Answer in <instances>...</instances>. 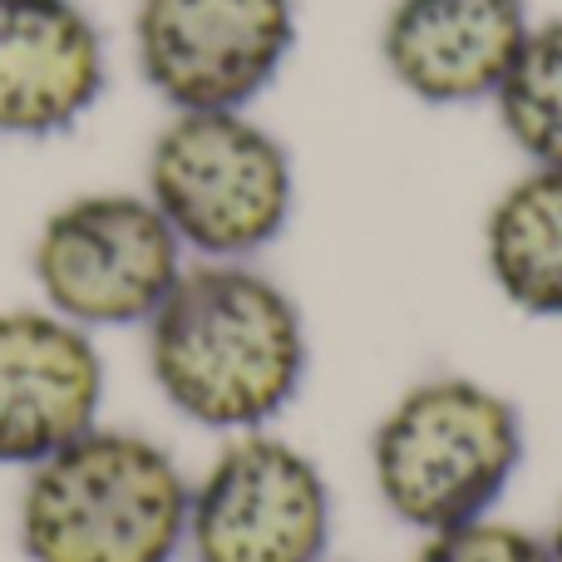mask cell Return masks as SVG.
Here are the masks:
<instances>
[{
  "mask_svg": "<svg viewBox=\"0 0 562 562\" xmlns=\"http://www.w3.org/2000/svg\"><path fill=\"white\" fill-rule=\"evenodd\" d=\"M296 49V0H138L134 65L173 114L247 109Z\"/></svg>",
  "mask_w": 562,
  "mask_h": 562,
  "instance_id": "cell-7",
  "label": "cell"
},
{
  "mask_svg": "<svg viewBox=\"0 0 562 562\" xmlns=\"http://www.w3.org/2000/svg\"><path fill=\"white\" fill-rule=\"evenodd\" d=\"M484 272L514 311L562 321V168H524L494 198Z\"/></svg>",
  "mask_w": 562,
  "mask_h": 562,
  "instance_id": "cell-11",
  "label": "cell"
},
{
  "mask_svg": "<svg viewBox=\"0 0 562 562\" xmlns=\"http://www.w3.org/2000/svg\"><path fill=\"white\" fill-rule=\"evenodd\" d=\"M488 104L528 168H562V15L528 25Z\"/></svg>",
  "mask_w": 562,
  "mask_h": 562,
  "instance_id": "cell-12",
  "label": "cell"
},
{
  "mask_svg": "<svg viewBox=\"0 0 562 562\" xmlns=\"http://www.w3.org/2000/svg\"><path fill=\"white\" fill-rule=\"evenodd\" d=\"M144 193L198 262H257L291 227L296 164L247 109H183L148 144Z\"/></svg>",
  "mask_w": 562,
  "mask_h": 562,
  "instance_id": "cell-4",
  "label": "cell"
},
{
  "mask_svg": "<svg viewBox=\"0 0 562 562\" xmlns=\"http://www.w3.org/2000/svg\"><path fill=\"white\" fill-rule=\"evenodd\" d=\"M188 488L193 479L158 439L94 425L30 469L20 548L30 562H173L188 538Z\"/></svg>",
  "mask_w": 562,
  "mask_h": 562,
  "instance_id": "cell-3",
  "label": "cell"
},
{
  "mask_svg": "<svg viewBox=\"0 0 562 562\" xmlns=\"http://www.w3.org/2000/svg\"><path fill=\"white\" fill-rule=\"evenodd\" d=\"M528 25V0H390L380 20V65L429 109L488 104Z\"/></svg>",
  "mask_w": 562,
  "mask_h": 562,
  "instance_id": "cell-9",
  "label": "cell"
},
{
  "mask_svg": "<svg viewBox=\"0 0 562 562\" xmlns=\"http://www.w3.org/2000/svg\"><path fill=\"white\" fill-rule=\"evenodd\" d=\"M183 257L148 193H79L40 223L30 272L55 316L104 330L144 326L188 267Z\"/></svg>",
  "mask_w": 562,
  "mask_h": 562,
  "instance_id": "cell-5",
  "label": "cell"
},
{
  "mask_svg": "<svg viewBox=\"0 0 562 562\" xmlns=\"http://www.w3.org/2000/svg\"><path fill=\"white\" fill-rule=\"evenodd\" d=\"M144 330L158 395L213 435L272 429L306 385V316L257 262H188Z\"/></svg>",
  "mask_w": 562,
  "mask_h": 562,
  "instance_id": "cell-1",
  "label": "cell"
},
{
  "mask_svg": "<svg viewBox=\"0 0 562 562\" xmlns=\"http://www.w3.org/2000/svg\"><path fill=\"white\" fill-rule=\"evenodd\" d=\"M104 356L49 306L0 311V469H35L99 425Z\"/></svg>",
  "mask_w": 562,
  "mask_h": 562,
  "instance_id": "cell-8",
  "label": "cell"
},
{
  "mask_svg": "<svg viewBox=\"0 0 562 562\" xmlns=\"http://www.w3.org/2000/svg\"><path fill=\"white\" fill-rule=\"evenodd\" d=\"M109 85V49L79 0H0V138L69 134Z\"/></svg>",
  "mask_w": 562,
  "mask_h": 562,
  "instance_id": "cell-10",
  "label": "cell"
},
{
  "mask_svg": "<svg viewBox=\"0 0 562 562\" xmlns=\"http://www.w3.org/2000/svg\"><path fill=\"white\" fill-rule=\"evenodd\" d=\"M336 494L301 445L247 429L207 459L188 488L193 562H326Z\"/></svg>",
  "mask_w": 562,
  "mask_h": 562,
  "instance_id": "cell-6",
  "label": "cell"
},
{
  "mask_svg": "<svg viewBox=\"0 0 562 562\" xmlns=\"http://www.w3.org/2000/svg\"><path fill=\"white\" fill-rule=\"evenodd\" d=\"M548 558L553 562H562V504H558V514H553V528H548Z\"/></svg>",
  "mask_w": 562,
  "mask_h": 562,
  "instance_id": "cell-14",
  "label": "cell"
},
{
  "mask_svg": "<svg viewBox=\"0 0 562 562\" xmlns=\"http://www.w3.org/2000/svg\"><path fill=\"white\" fill-rule=\"evenodd\" d=\"M524 459V409L498 385L454 370L395 395L366 445L385 514L419 538L498 514Z\"/></svg>",
  "mask_w": 562,
  "mask_h": 562,
  "instance_id": "cell-2",
  "label": "cell"
},
{
  "mask_svg": "<svg viewBox=\"0 0 562 562\" xmlns=\"http://www.w3.org/2000/svg\"><path fill=\"white\" fill-rule=\"evenodd\" d=\"M409 562H553V558H548L543 533H528L524 524L488 514L474 518V524L425 533Z\"/></svg>",
  "mask_w": 562,
  "mask_h": 562,
  "instance_id": "cell-13",
  "label": "cell"
}]
</instances>
